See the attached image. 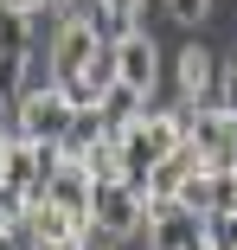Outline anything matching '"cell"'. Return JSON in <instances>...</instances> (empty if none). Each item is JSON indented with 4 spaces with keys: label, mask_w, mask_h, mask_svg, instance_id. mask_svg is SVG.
Here are the masks:
<instances>
[{
    "label": "cell",
    "mask_w": 237,
    "mask_h": 250,
    "mask_svg": "<svg viewBox=\"0 0 237 250\" xmlns=\"http://www.w3.org/2000/svg\"><path fill=\"white\" fill-rule=\"evenodd\" d=\"M173 83H179V103L218 109V52L212 45H179L173 52Z\"/></svg>",
    "instance_id": "obj_5"
},
{
    "label": "cell",
    "mask_w": 237,
    "mask_h": 250,
    "mask_svg": "<svg viewBox=\"0 0 237 250\" xmlns=\"http://www.w3.org/2000/svg\"><path fill=\"white\" fill-rule=\"evenodd\" d=\"M0 7H20L26 20H39V13H52V0H0Z\"/></svg>",
    "instance_id": "obj_19"
},
{
    "label": "cell",
    "mask_w": 237,
    "mask_h": 250,
    "mask_svg": "<svg viewBox=\"0 0 237 250\" xmlns=\"http://www.w3.org/2000/svg\"><path fill=\"white\" fill-rule=\"evenodd\" d=\"M231 212H237V206H231Z\"/></svg>",
    "instance_id": "obj_22"
},
{
    "label": "cell",
    "mask_w": 237,
    "mask_h": 250,
    "mask_svg": "<svg viewBox=\"0 0 237 250\" xmlns=\"http://www.w3.org/2000/svg\"><path fill=\"white\" fill-rule=\"evenodd\" d=\"M97 250H122V244H116V237H103V244H97Z\"/></svg>",
    "instance_id": "obj_21"
},
{
    "label": "cell",
    "mask_w": 237,
    "mask_h": 250,
    "mask_svg": "<svg viewBox=\"0 0 237 250\" xmlns=\"http://www.w3.org/2000/svg\"><path fill=\"white\" fill-rule=\"evenodd\" d=\"M116 58H122V83H135V90H160V45H154V32L148 26H135L122 45H116Z\"/></svg>",
    "instance_id": "obj_7"
},
{
    "label": "cell",
    "mask_w": 237,
    "mask_h": 250,
    "mask_svg": "<svg viewBox=\"0 0 237 250\" xmlns=\"http://www.w3.org/2000/svg\"><path fill=\"white\" fill-rule=\"evenodd\" d=\"M26 39H32V20H26L20 7H0V58H20Z\"/></svg>",
    "instance_id": "obj_15"
},
{
    "label": "cell",
    "mask_w": 237,
    "mask_h": 250,
    "mask_svg": "<svg viewBox=\"0 0 237 250\" xmlns=\"http://www.w3.org/2000/svg\"><path fill=\"white\" fill-rule=\"evenodd\" d=\"M97 20H90V0H83V7H64L58 13V26H52V45H45V58H52V77L58 83H71L90 58H97Z\"/></svg>",
    "instance_id": "obj_2"
},
{
    "label": "cell",
    "mask_w": 237,
    "mask_h": 250,
    "mask_svg": "<svg viewBox=\"0 0 237 250\" xmlns=\"http://www.w3.org/2000/svg\"><path fill=\"white\" fill-rule=\"evenodd\" d=\"M103 141H109V128H103L97 103H77V116H71V128H64V154H71V161H90Z\"/></svg>",
    "instance_id": "obj_13"
},
{
    "label": "cell",
    "mask_w": 237,
    "mask_h": 250,
    "mask_svg": "<svg viewBox=\"0 0 237 250\" xmlns=\"http://www.w3.org/2000/svg\"><path fill=\"white\" fill-rule=\"evenodd\" d=\"M205 237L212 250H237V212H205Z\"/></svg>",
    "instance_id": "obj_16"
},
{
    "label": "cell",
    "mask_w": 237,
    "mask_h": 250,
    "mask_svg": "<svg viewBox=\"0 0 237 250\" xmlns=\"http://www.w3.org/2000/svg\"><path fill=\"white\" fill-rule=\"evenodd\" d=\"M218 109L237 122V58H231V64H218Z\"/></svg>",
    "instance_id": "obj_17"
},
{
    "label": "cell",
    "mask_w": 237,
    "mask_h": 250,
    "mask_svg": "<svg viewBox=\"0 0 237 250\" xmlns=\"http://www.w3.org/2000/svg\"><path fill=\"white\" fill-rule=\"evenodd\" d=\"M45 199L52 206H64V212H77V218H90V199H97V173H90L83 161H58L52 167V180H45Z\"/></svg>",
    "instance_id": "obj_8"
},
{
    "label": "cell",
    "mask_w": 237,
    "mask_h": 250,
    "mask_svg": "<svg viewBox=\"0 0 237 250\" xmlns=\"http://www.w3.org/2000/svg\"><path fill=\"white\" fill-rule=\"evenodd\" d=\"M148 103H154L148 90H135V83H122V77H116V83H109V90L97 96V116H103L109 141H122V135H128V128H135L141 116H148Z\"/></svg>",
    "instance_id": "obj_9"
},
{
    "label": "cell",
    "mask_w": 237,
    "mask_h": 250,
    "mask_svg": "<svg viewBox=\"0 0 237 250\" xmlns=\"http://www.w3.org/2000/svg\"><path fill=\"white\" fill-rule=\"evenodd\" d=\"M116 77H122V58H116V45H97V58H90V64H83V71H77L64 90H71V103H97V96H103Z\"/></svg>",
    "instance_id": "obj_12"
},
{
    "label": "cell",
    "mask_w": 237,
    "mask_h": 250,
    "mask_svg": "<svg viewBox=\"0 0 237 250\" xmlns=\"http://www.w3.org/2000/svg\"><path fill=\"white\" fill-rule=\"evenodd\" d=\"M199 167H205V161H199V147L186 141V147H173V154H160V161H154V173L141 180V192H148V199H179V186L193 180Z\"/></svg>",
    "instance_id": "obj_11"
},
{
    "label": "cell",
    "mask_w": 237,
    "mask_h": 250,
    "mask_svg": "<svg viewBox=\"0 0 237 250\" xmlns=\"http://www.w3.org/2000/svg\"><path fill=\"white\" fill-rule=\"evenodd\" d=\"M148 237L154 250H212L205 237V212H193L186 199H148Z\"/></svg>",
    "instance_id": "obj_4"
},
{
    "label": "cell",
    "mask_w": 237,
    "mask_h": 250,
    "mask_svg": "<svg viewBox=\"0 0 237 250\" xmlns=\"http://www.w3.org/2000/svg\"><path fill=\"white\" fill-rule=\"evenodd\" d=\"M167 13H173L179 26H205V20H212V0H167Z\"/></svg>",
    "instance_id": "obj_18"
},
{
    "label": "cell",
    "mask_w": 237,
    "mask_h": 250,
    "mask_svg": "<svg viewBox=\"0 0 237 250\" xmlns=\"http://www.w3.org/2000/svg\"><path fill=\"white\" fill-rule=\"evenodd\" d=\"M116 147H122V180H135V186L148 180V173H154V161H160V147H154V135L141 128V122H135V128H128V135H122Z\"/></svg>",
    "instance_id": "obj_14"
},
{
    "label": "cell",
    "mask_w": 237,
    "mask_h": 250,
    "mask_svg": "<svg viewBox=\"0 0 237 250\" xmlns=\"http://www.w3.org/2000/svg\"><path fill=\"white\" fill-rule=\"evenodd\" d=\"M90 218H97V231H103V237L128 244L135 231H148V192H141L135 180H122V173H109V180H97Z\"/></svg>",
    "instance_id": "obj_1"
},
{
    "label": "cell",
    "mask_w": 237,
    "mask_h": 250,
    "mask_svg": "<svg viewBox=\"0 0 237 250\" xmlns=\"http://www.w3.org/2000/svg\"><path fill=\"white\" fill-rule=\"evenodd\" d=\"M193 147L205 167H237V122L224 109H199L193 116Z\"/></svg>",
    "instance_id": "obj_6"
},
{
    "label": "cell",
    "mask_w": 237,
    "mask_h": 250,
    "mask_svg": "<svg viewBox=\"0 0 237 250\" xmlns=\"http://www.w3.org/2000/svg\"><path fill=\"white\" fill-rule=\"evenodd\" d=\"M179 199L193 212H231L237 206V167H199L193 180L179 186Z\"/></svg>",
    "instance_id": "obj_10"
},
{
    "label": "cell",
    "mask_w": 237,
    "mask_h": 250,
    "mask_svg": "<svg viewBox=\"0 0 237 250\" xmlns=\"http://www.w3.org/2000/svg\"><path fill=\"white\" fill-rule=\"evenodd\" d=\"M71 116H77L71 90H64V83H45V90H26L20 103H13V135H26V141H58V147H64Z\"/></svg>",
    "instance_id": "obj_3"
},
{
    "label": "cell",
    "mask_w": 237,
    "mask_h": 250,
    "mask_svg": "<svg viewBox=\"0 0 237 250\" xmlns=\"http://www.w3.org/2000/svg\"><path fill=\"white\" fill-rule=\"evenodd\" d=\"M64 7H83V0H52V13H64Z\"/></svg>",
    "instance_id": "obj_20"
}]
</instances>
